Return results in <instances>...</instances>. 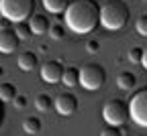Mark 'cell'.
Here are the masks:
<instances>
[{
    "label": "cell",
    "mask_w": 147,
    "mask_h": 136,
    "mask_svg": "<svg viewBox=\"0 0 147 136\" xmlns=\"http://www.w3.org/2000/svg\"><path fill=\"white\" fill-rule=\"evenodd\" d=\"M16 85L6 81V83H0V102L2 104H12L14 98H16Z\"/></svg>",
    "instance_id": "obj_13"
},
{
    "label": "cell",
    "mask_w": 147,
    "mask_h": 136,
    "mask_svg": "<svg viewBox=\"0 0 147 136\" xmlns=\"http://www.w3.org/2000/svg\"><path fill=\"white\" fill-rule=\"evenodd\" d=\"M141 65H143V67L147 69V47L143 49V61H141Z\"/></svg>",
    "instance_id": "obj_26"
},
{
    "label": "cell",
    "mask_w": 147,
    "mask_h": 136,
    "mask_svg": "<svg viewBox=\"0 0 147 136\" xmlns=\"http://www.w3.org/2000/svg\"><path fill=\"white\" fill-rule=\"evenodd\" d=\"M0 27H2V29H10V21H8V18H0Z\"/></svg>",
    "instance_id": "obj_25"
},
{
    "label": "cell",
    "mask_w": 147,
    "mask_h": 136,
    "mask_svg": "<svg viewBox=\"0 0 147 136\" xmlns=\"http://www.w3.org/2000/svg\"><path fill=\"white\" fill-rule=\"evenodd\" d=\"M12 104H14V108H16V110H25V108H27V104H29V100H27V95H16Z\"/></svg>",
    "instance_id": "obj_23"
},
{
    "label": "cell",
    "mask_w": 147,
    "mask_h": 136,
    "mask_svg": "<svg viewBox=\"0 0 147 136\" xmlns=\"http://www.w3.org/2000/svg\"><path fill=\"white\" fill-rule=\"evenodd\" d=\"M55 110L61 116H71L78 112V98L71 91H61L57 98H55Z\"/></svg>",
    "instance_id": "obj_8"
},
{
    "label": "cell",
    "mask_w": 147,
    "mask_h": 136,
    "mask_svg": "<svg viewBox=\"0 0 147 136\" xmlns=\"http://www.w3.org/2000/svg\"><path fill=\"white\" fill-rule=\"evenodd\" d=\"M49 37L53 39V41H61V39H65V27L61 23H53L51 29H49Z\"/></svg>",
    "instance_id": "obj_19"
},
{
    "label": "cell",
    "mask_w": 147,
    "mask_h": 136,
    "mask_svg": "<svg viewBox=\"0 0 147 136\" xmlns=\"http://www.w3.org/2000/svg\"><path fill=\"white\" fill-rule=\"evenodd\" d=\"M131 18V8L125 0H110L100 8V25L106 31H121Z\"/></svg>",
    "instance_id": "obj_2"
},
{
    "label": "cell",
    "mask_w": 147,
    "mask_h": 136,
    "mask_svg": "<svg viewBox=\"0 0 147 136\" xmlns=\"http://www.w3.org/2000/svg\"><path fill=\"white\" fill-rule=\"evenodd\" d=\"M35 0H0V14L10 23H27L35 14Z\"/></svg>",
    "instance_id": "obj_3"
},
{
    "label": "cell",
    "mask_w": 147,
    "mask_h": 136,
    "mask_svg": "<svg viewBox=\"0 0 147 136\" xmlns=\"http://www.w3.org/2000/svg\"><path fill=\"white\" fill-rule=\"evenodd\" d=\"M16 63H18V67H21L23 71H33L37 67V63H39V59H37V55L33 51H23L21 55H18Z\"/></svg>",
    "instance_id": "obj_11"
},
{
    "label": "cell",
    "mask_w": 147,
    "mask_h": 136,
    "mask_svg": "<svg viewBox=\"0 0 147 136\" xmlns=\"http://www.w3.org/2000/svg\"><path fill=\"white\" fill-rule=\"evenodd\" d=\"M86 51L88 53H98L100 51V43L96 41V39H90V41L86 43Z\"/></svg>",
    "instance_id": "obj_24"
},
{
    "label": "cell",
    "mask_w": 147,
    "mask_h": 136,
    "mask_svg": "<svg viewBox=\"0 0 147 136\" xmlns=\"http://www.w3.org/2000/svg\"><path fill=\"white\" fill-rule=\"evenodd\" d=\"M127 136H133V134H127Z\"/></svg>",
    "instance_id": "obj_29"
},
{
    "label": "cell",
    "mask_w": 147,
    "mask_h": 136,
    "mask_svg": "<svg viewBox=\"0 0 147 136\" xmlns=\"http://www.w3.org/2000/svg\"><path fill=\"white\" fill-rule=\"evenodd\" d=\"M129 116L137 126L147 128V87H139V91H135L131 95V100H129Z\"/></svg>",
    "instance_id": "obj_6"
},
{
    "label": "cell",
    "mask_w": 147,
    "mask_h": 136,
    "mask_svg": "<svg viewBox=\"0 0 147 136\" xmlns=\"http://www.w3.org/2000/svg\"><path fill=\"white\" fill-rule=\"evenodd\" d=\"M69 2H71V0H43V6L51 14H61V12L67 10Z\"/></svg>",
    "instance_id": "obj_14"
},
{
    "label": "cell",
    "mask_w": 147,
    "mask_h": 136,
    "mask_svg": "<svg viewBox=\"0 0 147 136\" xmlns=\"http://www.w3.org/2000/svg\"><path fill=\"white\" fill-rule=\"evenodd\" d=\"M63 73H65V65L59 59H49L41 65V77L47 83H59L63 79Z\"/></svg>",
    "instance_id": "obj_7"
},
{
    "label": "cell",
    "mask_w": 147,
    "mask_h": 136,
    "mask_svg": "<svg viewBox=\"0 0 147 136\" xmlns=\"http://www.w3.org/2000/svg\"><path fill=\"white\" fill-rule=\"evenodd\" d=\"M100 4L96 0H71L63 12L65 25L78 35H88L100 25Z\"/></svg>",
    "instance_id": "obj_1"
},
{
    "label": "cell",
    "mask_w": 147,
    "mask_h": 136,
    "mask_svg": "<svg viewBox=\"0 0 147 136\" xmlns=\"http://www.w3.org/2000/svg\"><path fill=\"white\" fill-rule=\"evenodd\" d=\"M14 31H16V35H18V39H21V41H27V39L33 37V29H31L29 23H16Z\"/></svg>",
    "instance_id": "obj_18"
},
{
    "label": "cell",
    "mask_w": 147,
    "mask_h": 136,
    "mask_svg": "<svg viewBox=\"0 0 147 136\" xmlns=\"http://www.w3.org/2000/svg\"><path fill=\"white\" fill-rule=\"evenodd\" d=\"M100 136H123V132H121L119 126H110V124H106V126L100 130Z\"/></svg>",
    "instance_id": "obj_22"
},
{
    "label": "cell",
    "mask_w": 147,
    "mask_h": 136,
    "mask_svg": "<svg viewBox=\"0 0 147 136\" xmlns=\"http://www.w3.org/2000/svg\"><path fill=\"white\" fill-rule=\"evenodd\" d=\"M102 118L106 124L110 126H123L131 116H129V102H123L121 98H113L108 100L102 108Z\"/></svg>",
    "instance_id": "obj_5"
},
{
    "label": "cell",
    "mask_w": 147,
    "mask_h": 136,
    "mask_svg": "<svg viewBox=\"0 0 147 136\" xmlns=\"http://www.w3.org/2000/svg\"><path fill=\"white\" fill-rule=\"evenodd\" d=\"M135 83H137V77H135V73H131V71H121V73L117 75V87L123 89V91L133 89Z\"/></svg>",
    "instance_id": "obj_12"
},
{
    "label": "cell",
    "mask_w": 147,
    "mask_h": 136,
    "mask_svg": "<svg viewBox=\"0 0 147 136\" xmlns=\"http://www.w3.org/2000/svg\"><path fill=\"white\" fill-rule=\"evenodd\" d=\"M2 75H4V67H2V65H0V77H2Z\"/></svg>",
    "instance_id": "obj_27"
},
{
    "label": "cell",
    "mask_w": 147,
    "mask_h": 136,
    "mask_svg": "<svg viewBox=\"0 0 147 136\" xmlns=\"http://www.w3.org/2000/svg\"><path fill=\"white\" fill-rule=\"evenodd\" d=\"M0 120H2V102H0Z\"/></svg>",
    "instance_id": "obj_28"
},
{
    "label": "cell",
    "mask_w": 147,
    "mask_h": 136,
    "mask_svg": "<svg viewBox=\"0 0 147 136\" xmlns=\"http://www.w3.org/2000/svg\"><path fill=\"white\" fill-rule=\"evenodd\" d=\"M41 128H43V124H41V120L37 118V116H29V118L23 122V130L27 132V134H39L41 132Z\"/></svg>",
    "instance_id": "obj_17"
},
{
    "label": "cell",
    "mask_w": 147,
    "mask_h": 136,
    "mask_svg": "<svg viewBox=\"0 0 147 136\" xmlns=\"http://www.w3.org/2000/svg\"><path fill=\"white\" fill-rule=\"evenodd\" d=\"M127 57H129V61H131V63L139 65L143 61V47H131L129 53H127Z\"/></svg>",
    "instance_id": "obj_20"
},
{
    "label": "cell",
    "mask_w": 147,
    "mask_h": 136,
    "mask_svg": "<svg viewBox=\"0 0 147 136\" xmlns=\"http://www.w3.org/2000/svg\"><path fill=\"white\" fill-rule=\"evenodd\" d=\"M21 45V39H18L14 29H0V53H14Z\"/></svg>",
    "instance_id": "obj_9"
},
{
    "label": "cell",
    "mask_w": 147,
    "mask_h": 136,
    "mask_svg": "<svg viewBox=\"0 0 147 136\" xmlns=\"http://www.w3.org/2000/svg\"><path fill=\"white\" fill-rule=\"evenodd\" d=\"M29 25L33 29V35H49V29H51V21L47 14H41L37 12L29 18Z\"/></svg>",
    "instance_id": "obj_10"
},
{
    "label": "cell",
    "mask_w": 147,
    "mask_h": 136,
    "mask_svg": "<svg viewBox=\"0 0 147 136\" xmlns=\"http://www.w3.org/2000/svg\"><path fill=\"white\" fill-rule=\"evenodd\" d=\"M106 81V71L100 63H94L90 61L86 65L80 67V85L88 91H96L104 85Z\"/></svg>",
    "instance_id": "obj_4"
},
{
    "label": "cell",
    "mask_w": 147,
    "mask_h": 136,
    "mask_svg": "<svg viewBox=\"0 0 147 136\" xmlns=\"http://www.w3.org/2000/svg\"><path fill=\"white\" fill-rule=\"evenodd\" d=\"M135 31L141 35V37H147V12L141 14L137 18V23H135Z\"/></svg>",
    "instance_id": "obj_21"
},
{
    "label": "cell",
    "mask_w": 147,
    "mask_h": 136,
    "mask_svg": "<svg viewBox=\"0 0 147 136\" xmlns=\"http://www.w3.org/2000/svg\"><path fill=\"white\" fill-rule=\"evenodd\" d=\"M35 108H37V112H49L51 108H55V100L49 93H39L35 98Z\"/></svg>",
    "instance_id": "obj_16"
},
{
    "label": "cell",
    "mask_w": 147,
    "mask_h": 136,
    "mask_svg": "<svg viewBox=\"0 0 147 136\" xmlns=\"http://www.w3.org/2000/svg\"><path fill=\"white\" fill-rule=\"evenodd\" d=\"M63 85L65 87H76L80 83V67H65V73H63Z\"/></svg>",
    "instance_id": "obj_15"
}]
</instances>
